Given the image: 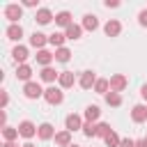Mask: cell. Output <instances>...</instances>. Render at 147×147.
Returning <instances> with one entry per match:
<instances>
[{
  "mask_svg": "<svg viewBox=\"0 0 147 147\" xmlns=\"http://www.w3.org/2000/svg\"><path fill=\"white\" fill-rule=\"evenodd\" d=\"M44 99H46L51 106H60V103L64 101V94H62L60 87H46V90H44Z\"/></svg>",
  "mask_w": 147,
  "mask_h": 147,
  "instance_id": "6da1fadb",
  "label": "cell"
},
{
  "mask_svg": "<svg viewBox=\"0 0 147 147\" xmlns=\"http://www.w3.org/2000/svg\"><path fill=\"white\" fill-rule=\"evenodd\" d=\"M23 94H25L28 99H39V96H44V90H41V85H39V83L30 80V83H25V85H23Z\"/></svg>",
  "mask_w": 147,
  "mask_h": 147,
  "instance_id": "7a4b0ae2",
  "label": "cell"
},
{
  "mask_svg": "<svg viewBox=\"0 0 147 147\" xmlns=\"http://www.w3.org/2000/svg\"><path fill=\"white\" fill-rule=\"evenodd\" d=\"M16 129H18V133H21L23 138H28V140H30V138H34V136H37V131H39V126H34L30 119H23Z\"/></svg>",
  "mask_w": 147,
  "mask_h": 147,
  "instance_id": "3957f363",
  "label": "cell"
},
{
  "mask_svg": "<svg viewBox=\"0 0 147 147\" xmlns=\"http://www.w3.org/2000/svg\"><path fill=\"white\" fill-rule=\"evenodd\" d=\"M21 16H23V7H21V5H14V2H11V5H7V7H5V18H9V21H11V25H14V23H18V18H21Z\"/></svg>",
  "mask_w": 147,
  "mask_h": 147,
  "instance_id": "277c9868",
  "label": "cell"
},
{
  "mask_svg": "<svg viewBox=\"0 0 147 147\" xmlns=\"http://www.w3.org/2000/svg\"><path fill=\"white\" fill-rule=\"evenodd\" d=\"M99 78L94 76V71H83L80 74V78H78V85L83 87V90H90V87H94V83H96Z\"/></svg>",
  "mask_w": 147,
  "mask_h": 147,
  "instance_id": "5b68a950",
  "label": "cell"
},
{
  "mask_svg": "<svg viewBox=\"0 0 147 147\" xmlns=\"http://www.w3.org/2000/svg\"><path fill=\"white\" fill-rule=\"evenodd\" d=\"M126 76L124 74H115V76H110V90L113 92H122L124 87H126Z\"/></svg>",
  "mask_w": 147,
  "mask_h": 147,
  "instance_id": "8992f818",
  "label": "cell"
},
{
  "mask_svg": "<svg viewBox=\"0 0 147 147\" xmlns=\"http://www.w3.org/2000/svg\"><path fill=\"white\" fill-rule=\"evenodd\" d=\"M131 119H133L136 124H142V122L147 119V106H142V103L133 106V110H131Z\"/></svg>",
  "mask_w": 147,
  "mask_h": 147,
  "instance_id": "52a82bcc",
  "label": "cell"
},
{
  "mask_svg": "<svg viewBox=\"0 0 147 147\" xmlns=\"http://www.w3.org/2000/svg\"><path fill=\"white\" fill-rule=\"evenodd\" d=\"M103 32H106L108 37H117V34L122 32V23H119L117 18H110V21L103 25Z\"/></svg>",
  "mask_w": 147,
  "mask_h": 147,
  "instance_id": "ba28073f",
  "label": "cell"
},
{
  "mask_svg": "<svg viewBox=\"0 0 147 147\" xmlns=\"http://www.w3.org/2000/svg\"><path fill=\"white\" fill-rule=\"evenodd\" d=\"M64 126H67V131H78V129H83V119H80L76 113H71V115H67Z\"/></svg>",
  "mask_w": 147,
  "mask_h": 147,
  "instance_id": "9c48e42d",
  "label": "cell"
},
{
  "mask_svg": "<svg viewBox=\"0 0 147 147\" xmlns=\"http://www.w3.org/2000/svg\"><path fill=\"white\" fill-rule=\"evenodd\" d=\"M57 83H60V87H74V83H76V76H74V71H60V78H57Z\"/></svg>",
  "mask_w": 147,
  "mask_h": 147,
  "instance_id": "30bf717a",
  "label": "cell"
},
{
  "mask_svg": "<svg viewBox=\"0 0 147 147\" xmlns=\"http://www.w3.org/2000/svg\"><path fill=\"white\" fill-rule=\"evenodd\" d=\"M37 136H39L41 140H51V138H55V129H53V124H48V122L39 124V131H37Z\"/></svg>",
  "mask_w": 147,
  "mask_h": 147,
  "instance_id": "8fae6325",
  "label": "cell"
},
{
  "mask_svg": "<svg viewBox=\"0 0 147 147\" xmlns=\"http://www.w3.org/2000/svg\"><path fill=\"white\" fill-rule=\"evenodd\" d=\"M30 44H32L34 48H39V51H44V46L48 44V37H46L44 32H34V34L30 37Z\"/></svg>",
  "mask_w": 147,
  "mask_h": 147,
  "instance_id": "7c38bea8",
  "label": "cell"
},
{
  "mask_svg": "<svg viewBox=\"0 0 147 147\" xmlns=\"http://www.w3.org/2000/svg\"><path fill=\"white\" fill-rule=\"evenodd\" d=\"M99 28V21H96V16L94 14H85L83 16V30H90V32H94Z\"/></svg>",
  "mask_w": 147,
  "mask_h": 147,
  "instance_id": "4fadbf2b",
  "label": "cell"
},
{
  "mask_svg": "<svg viewBox=\"0 0 147 147\" xmlns=\"http://www.w3.org/2000/svg\"><path fill=\"white\" fill-rule=\"evenodd\" d=\"M30 76H32V67H30V64H18V69H16V78L30 83Z\"/></svg>",
  "mask_w": 147,
  "mask_h": 147,
  "instance_id": "5bb4252c",
  "label": "cell"
},
{
  "mask_svg": "<svg viewBox=\"0 0 147 147\" xmlns=\"http://www.w3.org/2000/svg\"><path fill=\"white\" fill-rule=\"evenodd\" d=\"M39 76H41V80H44V83H55V78H60V74H57L53 67H44Z\"/></svg>",
  "mask_w": 147,
  "mask_h": 147,
  "instance_id": "9a60e30c",
  "label": "cell"
},
{
  "mask_svg": "<svg viewBox=\"0 0 147 147\" xmlns=\"http://www.w3.org/2000/svg\"><path fill=\"white\" fill-rule=\"evenodd\" d=\"M37 23H41V25H46V23H51L53 21V14H51V9H46V7H41V9H37Z\"/></svg>",
  "mask_w": 147,
  "mask_h": 147,
  "instance_id": "2e32d148",
  "label": "cell"
},
{
  "mask_svg": "<svg viewBox=\"0 0 147 147\" xmlns=\"http://www.w3.org/2000/svg\"><path fill=\"white\" fill-rule=\"evenodd\" d=\"M23 37V28L18 25V23H14V25H9L7 28V39H11V41H18Z\"/></svg>",
  "mask_w": 147,
  "mask_h": 147,
  "instance_id": "e0dca14e",
  "label": "cell"
},
{
  "mask_svg": "<svg viewBox=\"0 0 147 147\" xmlns=\"http://www.w3.org/2000/svg\"><path fill=\"white\" fill-rule=\"evenodd\" d=\"M11 57H14L16 62L25 64V60H28V48H25V46H14V51H11Z\"/></svg>",
  "mask_w": 147,
  "mask_h": 147,
  "instance_id": "ac0fdd59",
  "label": "cell"
},
{
  "mask_svg": "<svg viewBox=\"0 0 147 147\" xmlns=\"http://www.w3.org/2000/svg\"><path fill=\"white\" fill-rule=\"evenodd\" d=\"M53 57H55V55H53L51 51H46V48H44V51H37V62H39L41 67H48V64L53 62Z\"/></svg>",
  "mask_w": 147,
  "mask_h": 147,
  "instance_id": "d6986e66",
  "label": "cell"
},
{
  "mask_svg": "<svg viewBox=\"0 0 147 147\" xmlns=\"http://www.w3.org/2000/svg\"><path fill=\"white\" fill-rule=\"evenodd\" d=\"M55 142L60 145V147H69L71 145V131H60V133H55Z\"/></svg>",
  "mask_w": 147,
  "mask_h": 147,
  "instance_id": "ffe728a7",
  "label": "cell"
},
{
  "mask_svg": "<svg viewBox=\"0 0 147 147\" xmlns=\"http://www.w3.org/2000/svg\"><path fill=\"white\" fill-rule=\"evenodd\" d=\"M64 34H67V39H80V34H83V25L71 23V25L64 30Z\"/></svg>",
  "mask_w": 147,
  "mask_h": 147,
  "instance_id": "44dd1931",
  "label": "cell"
},
{
  "mask_svg": "<svg viewBox=\"0 0 147 147\" xmlns=\"http://www.w3.org/2000/svg\"><path fill=\"white\" fill-rule=\"evenodd\" d=\"M64 39H67L64 32H53V34H48V44H53L55 48H62V46H64Z\"/></svg>",
  "mask_w": 147,
  "mask_h": 147,
  "instance_id": "7402d4cb",
  "label": "cell"
},
{
  "mask_svg": "<svg viewBox=\"0 0 147 147\" xmlns=\"http://www.w3.org/2000/svg\"><path fill=\"white\" fill-rule=\"evenodd\" d=\"M55 23L62 25V28H69V25H71V14H69V11H57V14H55Z\"/></svg>",
  "mask_w": 147,
  "mask_h": 147,
  "instance_id": "603a6c76",
  "label": "cell"
},
{
  "mask_svg": "<svg viewBox=\"0 0 147 147\" xmlns=\"http://www.w3.org/2000/svg\"><path fill=\"white\" fill-rule=\"evenodd\" d=\"M108 87H110V80H106V78H99L96 83H94V92L96 94H108Z\"/></svg>",
  "mask_w": 147,
  "mask_h": 147,
  "instance_id": "cb8c5ba5",
  "label": "cell"
},
{
  "mask_svg": "<svg viewBox=\"0 0 147 147\" xmlns=\"http://www.w3.org/2000/svg\"><path fill=\"white\" fill-rule=\"evenodd\" d=\"M99 115H101L99 106H87V108H85V119H87V122H96Z\"/></svg>",
  "mask_w": 147,
  "mask_h": 147,
  "instance_id": "d4e9b609",
  "label": "cell"
},
{
  "mask_svg": "<svg viewBox=\"0 0 147 147\" xmlns=\"http://www.w3.org/2000/svg\"><path fill=\"white\" fill-rule=\"evenodd\" d=\"M69 57H71V51H69L67 46L55 48V60H57V62H69Z\"/></svg>",
  "mask_w": 147,
  "mask_h": 147,
  "instance_id": "484cf974",
  "label": "cell"
},
{
  "mask_svg": "<svg viewBox=\"0 0 147 147\" xmlns=\"http://www.w3.org/2000/svg\"><path fill=\"white\" fill-rule=\"evenodd\" d=\"M2 136H5V142H14L21 133H18V129H11V126H5L2 129Z\"/></svg>",
  "mask_w": 147,
  "mask_h": 147,
  "instance_id": "4316f807",
  "label": "cell"
},
{
  "mask_svg": "<svg viewBox=\"0 0 147 147\" xmlns=\"http://www.w3.org/2000/svg\"><path fill=\"white\" fill-rule=\"evenodd\" d=\"M106 103H108V106H115V108H117V106L122 103V96H119V92H113V90H110V92L106 94Z\"/></svg>",
  "mask_w": 147,
  "mask_h": 147,
  "instance_id": "83f0119b",
  "label": "cell"
},
{
  "mask_svg": "<svg viewBox=\"0 0 147 147\" xmlns=\"http://www.w3.org/2000/svg\"><path fill=\"white\" fill-rule=\"evenodd\" d=\"M103 140H106V145H108V147H119V142H122V138H119L115 131H110V133H108Z\"/></svg>",
  "mask_w": 147,
  "mask_h": 147,
  "instance_id": "f1b7e54d",
  "label": "cell"
},
{
  "mask_svg": "<svg viewBox=\"0 0 147 147\" xmlns=\"http://www.w3.org/2000/svg\"><path fill=\"white\" fill-rule=\"evenodd\" d=\"M83 133H85L87 138H94V136H96V124H94V122H85V124H83Z\"/></svg>",
  "mask_w": 147,
  "mask_h": 147,
  "instance_id": "f546056e",
  "label": "cell"
},
{
  "mask_svg": "<svg viewBox=\"0 0 147 147\" xmlns=\"http://www.w3.org/2000/svg\"><path fill=\"white\" fill-rule=\"evenodd\" d=\"M110 131H113V129H110V124H106V122H99V124H96V136L106 138V136H108Z\"/></svg>",
  "mask_w": 147,
  "mask_h": 147,
  "instance_id": "4dcf8cb0",
  "label": "cell"
},
{
  "mask_svg": "<svg viewBox=\"0 0 147 147\" xmlns=\"http://www.w3.org/2000/svg\"><path fill=\"white\" fill-rule=\"evenodd\" d=\"M138 23H140L142 28H147V9H142V11L138 14Z\"/></svg>",
  "mask_w": 147,
  "mask_h": 147,
  "instance_id": "1f68e13d",
  "label": "cell"
},
{
  "mask_svg": "<svg viewBox=\"0 0 147 147\" xmlns=\"http://www.w3.org/2000/svg\"><path fill=\"white\" fill-rule=\"evenodd\" d=\"M7 103H9V96H7V92L2 90V92H0V108L5 110V106H7Z\"/></svg>",
  "mask_w": 147,
  "mask_h": 147,
  "instance_id": "d6a6232c",
  "label": "cell"
},
{
  "mask_svg": "<svg viewBox=\"0 0 147 147\" xmlns=\"http://www.w3.org/2000/svg\"><path fill=\"white\" fill-rule=\"evenodd\" d=\"M119 147H136V140H131V138H122Z\"/></svg>",
  "mask_w": 147,
  "mask_h": 147,
  "instance_id": "836d02e7",
  "label": "cell"
},
{
  "mask_svg": "<svg viewBox=\"0 0 147 147\" xmlns=\"http://www.w3.org/2000/svg\"><path fill=\"white\" fill-rule=\"evenodd\" d=\"M106 7H119L117 0H106Z\"/></svg>",
  "mask_w": 147,
  "mask_h": 147,
  "instance_id": "e575fe53",
  "label": "cell"
},
{
  "mask_svg": "<svg viewBox=\"0 0 147 147\" xmlns=\"http://www.w3.org/2000/svg\"><path fill=\"white\" fill-rule=\"evenodd\" d=\"M140 94H142V99L147 101V85H142V87H140Z\"/></svg>",
  "mask_w": 147,
  "mask_h": 147,
  "instance_id": "d590c367",
  "label": "cell"
},
{
  "mask_svg": "<svg viewBox=\"0 0 147 147\" xmlns=\"http://www.w3.org/2000/svg\"><path fill=\"white\" fill-rule=\"evenodd\" d=\"M23 5H25V7H37V2H34V0H25Z\"/></svg>",
  "mask_w": 147,
  "mask_h": 147,
  "instance_id": "8d00e7d4",
  "label": "cell"
},
{
  "mask_svg": "<svg viewBox=\"0 0 147 147\" xmlns=\"http://www.w3.org/2000/svg\"><path fill=\"white\" fill-rule=\"evenodd\" d=\"M136 147H147V142H145V138H142V140H136Z\"/></svg>",
  "mask_w": 147,
  "mask_h": 147,
  "instance_id": "74e56055",
  "label": "cell"
},
{
  "mask_svg": "<svg viewBox=\"0 0 147 147\" xmlns=\"http://www.w3.org/2000/svg\"><path fill=\"white\" fill-rule=\"evenodd\" d=\"M2 147H18V145H14V142H5Z\"/></svg>",
  "mask_w": 147,
  "mask_h": 147,
  "instance_id": "f35d334b",
  "label": "cell"
},
{
  "mask_svg": "<svg viewBox=\"0 0 147 147\" xmlns=\"http://www.w3.org/2000/svg\"><path fill=\"white\" fill-rule=\"evenodd\" d=\"M21 147H34V145H32V142H25V145H21Z\"/></svg>",
  "mask_w": 147,
  "mask_h": 147,
  "instance_id": "ab89813d",
  "label": "cell"
},
{
  "mask_svg": "<svg viewBox=\"0 0 147 147\" xmlns=\"http://www.w3.org/2000/svg\"><path fill=\"white\" fill-rule=\"evenodd\" d=\"M69 147H78V145H69Z\"/></svg>",
  "mask_w": 147,
  "mask_h": 147,
  "instance_id": "60d3db41",
  "label": "cell"
},
{
  "mask_svg": "<svg viewBox=\"0 0 147 147\" xmlns=\"http://www.w3.org/2000/svg\"><path fill=\"white\" fill-rule=\"evenodd\" d=\"M145 142H147V136H145Z\"/></svg>",
  "mask_w": 147,
  "mask_h": 147,
  "instance_id": "b9f144b4",
  "label": "cell"
}]
</instances>
